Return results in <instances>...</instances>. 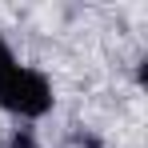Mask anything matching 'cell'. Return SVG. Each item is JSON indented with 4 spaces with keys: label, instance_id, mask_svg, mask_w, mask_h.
I'll use <instances>...</instances> for the list:
<instances>
[{
    "label": "cell",
    "instance_id": "cell-1",
    "mask_svg": "<svg viewBox=\"0 0 148 148\" xmlns=\"http://www.w3.org/2000/svg\"><path fill=\"white\" fill-rule=\"evenodd\" d=\"M0 108H8L12 116H24V120H36L52 108V84L36 68H24V64H8L0 72Z\"/></svg>",
    "mask_w": 148,
    "mask_h": 148
},
{
    "label": "cell",
    "instance_id": "cell-2",
    "mask_svg": "<svg viewBox=\"0 0 148 148\" xmlns=\"http://www.w3.org/2000/svg\"><path fill=\"white\" fill-rule=\"evenodd\" d=\"M12 148H36V140H32V132H28V128H20V132L12 136Z\"/></svg>",
    "mask_w": 148,
    "mask_h": 148
},
{
    "label": "cell",
    "instance_id": "cell-3",
    "mask_svg": "<svg viewBox=\"0 0 148 148\" xmlns=\"http://www.w3.org/2000/svg\"><path fill=\"white\" fill-rule=\"evenodd\" d=\"M8 64H16V60H12V48L4 44V36H0V72H4Z\"/></svg>",
    "mask_w": 148,
    "mask_h": 148
}]
</instances>
